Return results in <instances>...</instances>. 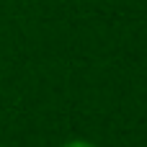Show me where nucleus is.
I'll return each instance as SVG.
<instances>
[{
	"mask_svg": "<svg viewBox=\"0 0 147 147\" xmlns=\"http://www.w3.org/2000/svg\"><path fill=\"white\" fill-rule=\"evenodd\" d=\"M62 147H93V145L85 142V140H72V142H67V145H62Z\"/></svg>",
	"mask_w": 147,
	"mask_h": 147,
	"instance_id": "nucleus-1",
	"label": "nucleus"
}]
</instances>
